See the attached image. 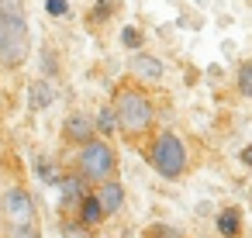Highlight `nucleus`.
<instances>
[{
  "mask_svg": "<svg viewBox=\"0 0 252 238\" xmlns=\"http://www.w3.org/2000/svg\"><path fill=\"white\" fill-rule=\"evenodd\" d=\"M111 107H114V118H118V135L128 138V142H138L156 128V104H152L149 90L131 83V80L114 87Z\"/></svg>",
  "mask_w": 252,
  "mask_h": 238,
  "instance_id": "nucleus-1",
  "label": "nucleus"
},
{
  "mask_svg": "<svg viewBox=\"0 0 252 238\" xmlns=\"http://www.w3.org/2000/svg\"><path fill=\"white\" fill-rule=\"evenodd\" d=\"M32 52V31L21 0H0V69H21Z\"/></svg>",
  "mask_w": 252,
  "mask_h": 238,
  "instance_id": "nucleus-2",
  "label": "nucleus"
},
{
  "mask_svg": "<svg viewBox=\"0 0 252 238\" xmlns=\"http://www.w3.org/2000/svg\"><path fill=\"white\" fill-rule=\"evenodd\" d=\"M145 159H149V166L162 176V179H169V183H176V179H183V173H187V145H183V138L176 135V131H156L152 135V142L145 145Z\"/></svg>",
  "mask_w": 252,
  "mask_h": 238,
  "instance_id": "nucleus-3",
  "label": "nucleus"
},
{
  "mask_svg": "<svg viewBox=\"0 0 252 238\" xmlns=\"http://www.w3.org/2000/svg\"><path fill=\"white\" fill-rule=\"evenodd\" d=\"M76 173L83 176V183L100 186L107 179H118V149L111 145V138H90L87 145H80L76 155Z\"/></svg>",
  "mask_w": 252,
  "mask_h": 238,
  "instance_id": "nucleus-4",
  "label": "nucleus"
},
{
  "mask_svg": "<svg viewBox=\"0 0 252 238\" xmlns=\"http://www.w3.org/2000/svg\"><path fill=\"white\" fill-rule=\"evenodd\" d=\"M0 221L4 224H38V207H35V197L14 183L0 193Z\"/></svg>",
  "mask_w": 252,
  "mask_h": 238,
  "instance_id": "nucleus-5",
  "label": "nucleus"
},
{
  "mask_svg": "<svg viewBox=\"0 0 252 238\" xmlns=\"http://www.w3.org/2000/svg\"><path fill=\"white\" fill-rule=\"evenodd\" d=\"M63 138L73 142V145H87L90 138H97V124H94L83 111H73V114H66V121H63Z\"/></svg>",
  "mask_w": 252,
  "mask_h": 238,
  "instance_id": "nucleus-6",
  "label": "nucleus"
},
{
  "mask_svg": "<svg viewBox=\"0 0 252 238\" xmlns=\"http://www.w3.org/2000/svg\"><path fill=\"white\" fill-rule=\"evenodd\" d=\"M131 76L142 80V83H159L166 76V62L152 52H135L131 56Z\"/></svg>",
  "mask_w": 252,
  "mask_h": 238,
  "instance_id": "nucleus-7",
  "label": "nucleus"
},
{
  "mask_svg": "<svg viewBox=\"0 0 252 238\" xmlns=\"http://www.w3.org/2000/svg\"><path fill=\"white\" fill-rule=\"evenodd\" d=\"M94 197H97V204H100V210L107 217L125 207V186H121V179H107V183L94 186Z\"/></svg>",
  "mask_w": 252,
  "mask_h": 238,
  "instance_id": "nucleus-8",
  "label": "nucleus"
},
{
  "mask_svg": "<svg viewBox=\"0 0 252 238\" xmlns=\"http://www.w3.org/2000/svg\"><path fill=\"white\" fill-rule=\"evenodd\" d=\"M28 104H32L35 111H42V107L52 104V87H49V80H35V83L28 87Z\"/></svg>",
  "mask_w": 252,
  "mask_h": 238,
  "instance_id": "nucleus-9",
  "label": "nucleus"
},
{
  "mask_svg": "<svg viewBox=\"0 0 252 238\" xmlns=\"http://www.w3.org/2000/svg\"><path fill=\"white\" fill-rule=\"evenodd\" d=\"M94 124H97V135H100V138H114V135H118V118H114V107H107V104H104V107L97 111V121H94Z\"/></svg>",
  "mask_w": 252,
  "mask_h": 238,
  "instance_id": "nucleus-10",
  "label": "nucleus"
},
{
  "mask_svg": "<svg viewBox=\"0 0 252 238\" xmlns=\"http://www.w3.org/2000/svg\"><path fill=\"white\" fill-rule=\"evenodd\" d=\"M218 228H221L224 238H235V235H238V210H231V207L221 210V214H218Z\"/></svg>",
  "mask_w": 252,
  "mask_h": 238,
  "instance_id": "nucleus-11",
  "label": "nucleus"
},
{
  "mask_svg": "<svg viewBox=\"0 0 252 238\" xmlns=\"http://www.w3.org/2000/svg\"><path fill=\"white\" fill-rule=\"evenodd\" d=\"M4 238H42L38 224H4Z\"/></svg>",
  "mask_w": 252,
  "mask_h": 238,
  "instance_id": "nucleus-12",
  "label": "nucleus"
},
{
  "mask_svg": "<svg viewBox=\"0 0 252 238\" xmlns=\"http://www.w3.org/2000/svg\"><path fill=\"white\" fill-rule=\"evenodd\" d=\"M235 83H238V93H242V97H252V59L238 66V76H235Z\"/></svg>",
  "mask_w": 252,
  "mask_h": 238,
  "instance_id": "nucleus-13",
  "label": "nucleus"
},
{
  "mask_svg": "<svg viewBox=\"0 0 252 238\" xmlns=\"http://www.w3.org/2000/svg\"><path fill=\"white\" fill-rule=\"evenodd\" d=\"M142 42H145V35H142L138 28H125V31H121V45H125V49L142 52Z\"/></svg>",
  "mask_w": 252,
  "mask_h": 238,
  "instance_id": "nucleus-14",
  "label": "nucleus"
},
{
  "mask_svg": "<svg viewBox=\"0 0 252 238\" xmlns=\"http://www.w3.org/2000/svg\"><path fill=\"white\" fill-rule=\"evenodd\" d=\"M83 217H87V221H100V217H107V214L100 210L97 197H87V200H83Z\"/></svg>",
  "mask_w": 252,
  "mask_h": 238,
  "instance_id": "nucleus-15",
  "label": "nucleus"
},
{
  "mask_svg": "<svg viewBox=\"0 0 252 238\" xmlns=\"http://www.w3.org/2000/svg\"><path fill=\"white\" fill-rule=\"evenodd\" d=\"M49 14L63 18V14H66V0H49Z\"/></svg>",
  "mask_w": 252,
  "mask_h": 238,
  "instance_id": "nucleus-16",
  "label": "nucleus"
},
{
  "mask_svg": "<svg viewBox=\"0 0 252 238\" xmlns=\"http://www.w3.org/2000/svg\"><path fill=\"white\" fill-rule=\"evenodd\" d=\"M242 162H245V166H252V145H249V149L242 152Z\"/></svg>",
  "mask_w": 252,
  "mask_h": 238,
  "instance_id": "nucleus-17",
  "label": "nucleus"
}]
</instances>
